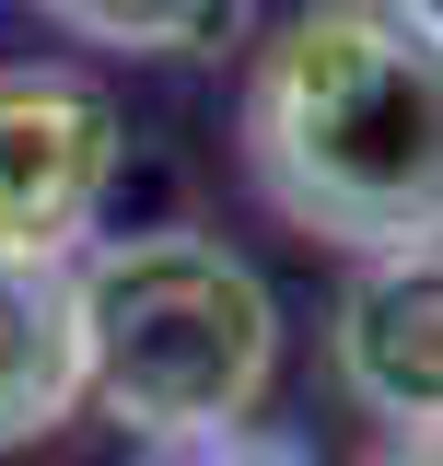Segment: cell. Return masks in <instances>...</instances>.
<instances>
[{"label": "cell", "mask_w": 443, "mask_h": 466, "mask_svg": "<svg viewBox=\"0 0 443 466\" xmlns=\"http://www.w3.org/2000/svg\"><path fill=\"white\" fill-rule=\"evenodd\" d=\"M140 466H304L280 431L233 420V431H187V443H140Z\"/></svg>", "instance_id": "7"}, {"label": "cell", "mask_w": 443, "mask_h": 466, "mask_svg": "<svg viewBox=\"0 0 443 466\" xmlns=\"http://www.w3.org/2000/svg\"><path fill=\"white\" fill-rule=\"evenodd\" d=\"M82 420V291L70 268L0 257V455Z\"/></svg>", "instance_id": "5"}, {"label": "cell", "mask_w": 443, "mask_h": 466, "mask_svg": "<svg viewBox=\"0 0 443 466\" xmlns=\"http://www.w3.org/2000/svg\"><path fill=\"white\" fill-rule=\"evenodd\" d=\"M408 12H420V24H432V35H443V0H408Z\"/></svg>", "instance_id": "9"}, {"label": "cell", "mask_w": 443, "mask_h": 466, "mask_svg": "<svg viewBox=\"0 0 443 466\" xmlns=\"http://www.w3.org/2000/svg\"><path fill=\"white\" fill-rule=\"evenodd\" d=\"M36 24H58L70 47H106V58H222L245 47L257 0H36Z\"/></svg>", "instance_id": "6"}, {"label": "cell", "mask_w": 443, "mask_h": 466, "mask_svg": "<svg viewBox=\"0 0 443 466\" xmlns=\"http://www.w3.org/2000/svg\"><path fill=\"white\" fill-rule=\"evenodd\" d=\"M70 291H82V408L117 420L129 443H187L269 408L280 303L222 233H94L70 257Z\"/></svg>", "instance_id": "2"}, {"label": "cell", "mask_w": 443, "mask_h": 466, "mask_svg": "<svg viewBox=\"0 0 443 466\" xmlns=\"http://www.w3.org/2000/svg\"><path fill=\"white\" fill-rule=\"evenodd\" d=\"M117 106L94 70H0V257H36V268H70L94 233H106L117 198Z\"/></svg>", "instance_id": "3"}, {"label": "cell", "mask_w": 443, "mask_h": 466, "mask_svg": "<svg viewBox=\"0 0 443 466\" xmlns=\"http://www.w3.org/2000/svg\"><path fill=\"white\" fill-rule=\"evenodd\" d=\"M327 361H338V397L386 443H443V233L350 257Z\"/></svg>", "instance_id": "4"}, {"label": "cell", "mask_w": 443, "mask_h": 466, "mask_svg": "<svg viewBox=\"0 0 443 466\" xmlns=\"http://www.w3.org/2000/svg\"><path fill=\"white\" fill-rule=\"evenodd\" d=\"M374 466H443V443H386Z\"/></svg>", "instance_id": "8"}, {"label": "cell", "mask_w": 443, "mask_h": 466, "mask_svg": "<svg viewBox=\"0 0 443 466\" xmlns=\"http://www.w3.org/2000/svg\"><path fill=\"white\" fill-rule=\"evenodd\" d=\"M245 187L338 257L443 233V35L408 0H304L245 70Z\"/></svg>", "instance_id": "1"}]
</instances>
